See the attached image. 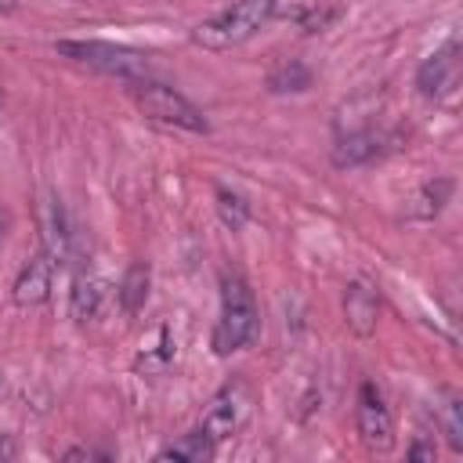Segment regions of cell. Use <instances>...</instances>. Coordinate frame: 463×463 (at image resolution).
Returning a JSON list of instances; mask_svg holds the SVG:
<instances>
[{
	"label": "cell",
	"instance_id": "13",
	"mask_svg": "<svg viewBox=\"0 0 463 463\" xmlns=\"http://www.w3.org/2000/svg\"><path fill=\"white\" fill-rule=\"evenodd\" d=\"M213 452H217V441L203 430H192V434H181L177 441H170L166 449H159L156 459H163V463L166 459H174V463H210Z\"/></svg>",
	"mask_w": 463,
	"mask_h": 463
},
{
	"label": "cell",
	"instance_id": "12",
	"mask_svg": "<svg viewBox=\"0 0 463 463\" xmlns=\"http://www.w3.org/2000/svg\"><path fill=\"white\" fill-rule=\"evenodd\" d=\"M380 152V134L376 130H347L333 145V163L336 166H362Z\"/></svg>",
	"mask_w": 463,
	"mask_h": 463
},
{
	"label": "cell",
	"instance_id": "19",
	"mask_svg": "<svg viewBox=\"0 0 463 463\" xmlns=\"http://www.w3.org/2000/svg\"><path fill=\"white\" fill-rule=\"evenodd\" d=\"M449 192H452V181L449 177H438V181H430V184H423V192H420V217H434L441 206H445V199H449Z\"/></svg>",
	"mask_w": 463,
	"mask_h": 463
},
{
	"label": "cell",
	"instance_id": "6",
	"mask_svg": "<svg viewBox=\"0 0 463 463\" xmlns=\"http://www.w3.org/2000/svg\"><path fill=\"white\" fill-rule=\"evenodd\" d=\"M354 423H358V434L369 449L376 452H387L394 445V420H391V409L380 394V387L373 380H365L358 387V405H354Z\"/></svg>",
	"mask_w": 463,
	"mask_h": 463
},
{
	"label": "cell",
	"instance_id": "10",
	"mask_svg": "<svg viewBox=\"0 0 463 463\" xmlns=\"http://www.w3.org/2000/svg\"><path fill=\"white\" fill-rule=\"evenodd\" d=\"M376 318H380V297H376V289L365 279H354L344 289V322H347V329L358 333V336H369L376 329Z\"/></svg>",
	"mask_w": 463,
	"mask_h": 463
},
{
	"label": "cell",
	"instance_id": "15",
	"mask_svg": "<svg viewBox=\"0 0 463 463\" xmlns=\"http://www.w3.org/2000/svg\"><path fill=\"white\" fill-rule=\"evenodd\" d=\"M148 282H152L148 264H130V268H127V275L119 279V289H116L119 307H123L127 315H134V311L145 307V300H148Z\"/></svg>",
	"mask_w": 463,
	"mask_h": 463
},
{
	"label": "cell",
	"instance_id": "5",
	"mask_svg": "<svg viewBox=\"0 0 463 463\" xmlns=\"http://www.w3.org/2000/svg\"><path fill=\"white\" fill-rule=\"evenodd\" d=\"M250 409H253V391H250L242 380H232V383H224V387L213 394V402L206 405L199 430L210 434L213 441H228V438L239 434V427L250 420Z\"/></svg>",
	"mask_w": 463,
	"mask_h": 463
},
{
	"label": "cell",
	"instance_id": "4",
	"mask_svg": "<svg viewBox=\"0 0 463 463\" xmlns=\"http://www.w3.org/2000/svg\"><path fill=\"white\" fill-rule=\"evenodd\" d=\"M134 105H137V112H141L145 119H152V123L177 127V130H192V134H206V130H210L206 116H203L184 94H177L174 87L141 80V83H134Z\"/></svg>",
	"mask_w": 463,
	"mask_h": 463
},
{
	"label": "cell",
	"instance_id": "8",
	"mask_svg": "<svg viewBox=\"0 0 463 463\" xmlns=\"http://www.w3.org/2000/svg\"><path fill=\"white\" fill-rule=\"evenodd\" d=\"M459 83V43L449 40L441 51H434L420 72H416V87L423 98H445L452 87Z\"/></svg>",
	"mask_w": 463,
	"mask_h": 463
},
{
	"label": "cell",
	"instance_id": "17",
	"mask_svg": "<svg viewBox=\"0 0 463 463\" xmlns=\"http://www.w3.org/2000/svg\"><path fill=\"white\" fill-rule=\"evenodd\" d=\"M268 87H271L275 94H282V90H307V87H311V69L300 65V61L282 65V69H275V72L268 76Z\"/></svg>",
	"mask_w": 463,
	"mask_h": 463
},
{
	"label": "cell",
	"instance_id": "7",
	"mask_svg": "<svg viewBox=\"0 0 463 463\" xmlns=\"http://www.w3.org/2000/svg\"><path fill=\"white\" fill-rule=\"evenodd\" d=\"M36 221H40V235H43V253L54 264H65L72 253V232H69V217L65 206L54 192H43L36 203Z\"/></svg>",
	"mask_w": 463,
	"mask_h": 463
},
{
	"label": "cell",
	"instance_id": "14",
	"mask_svg": "<svg viewBox=\"0 0 463 463\" xmlns=\"http://www.w3.org/2000/svg\"><path fill=\"white\" fill-rule=\"evenodd\" d=\"M170 362H174V340H170V329L159 326V329L141 344V351H137V358H134V369L145 373V376H156V373H163Z\"/></svg>",
	"mask_w": 463,
	"mask_h": 463
},
{
	"label": "cell",
	"instance_id": "1",
	"mask_svg": "<svg viewBox=\"0 0 463 463\" xmlns=\"http://www.w3.org/2000/svg\"><path fill=\"white\" fill-rule=\"evenodd\" d=\"M279 11V0H235L232 7L217 11L213 18H206L203 25L192 29V40L206 51H232L239 43H246L250 36H257Z\"/></svg>",
	"mask_w": 463,
	"mask_h": 463
},
{
	"label": "cell",
	"instance_id": "3",
	"mask_svg": "<svg viewBox=\"0 0 463 463\" xmlns=\"http://www.w3.org/2000/svg\"><path fill=\"white\" fill-rule=\"evenodd\" d=\"M58 54L80 61V65H90L105 76H119L127 83H141L148 80V54L134 51V47H119V43H105V40H61L54 43Z\"/></svg>",
	"mask_w": 463,
	"mask_h": 463
},
{
	"label": "cell",
	"instance_id": "9",
	"mask_svg": "<svg viewBox=\"0 0 463 463\" xmlns=\"http://www.w3.org/2000/svg\"><path fill=\"white\" fill-rule=\"evenodd\" d=\"M54 268H58V264H54L47 253H36V257H29V260L22 264V271H18L14 286H11V297H14V304H18V307H36V304H43V300L51 297Z\"/></svg>",
	"mask_w": 463,
	"mask_h": 463
},
{
	"label": "cell",
	"instance_id": "20",
	"mask_svg": "<svg viewBox=\"0 0 463 463\" xmlns=\"http://www.w3.org/2000/svg\"><path fill=\"white\" fill-rule=\"evenodd\" d=\"M409 456H412V459H434V445H423V441H416V445L409 449Z\"/></svg>",
	"mask_w": 463,
	"mask_h": 463
},
{
	"label": "cell",
	"instance_id": "22",
	"mask_svg": "<svg viewBox=\"0 0 463 463\" xmlns=\"http://www.w3.org/2000/svg\"><path fill=\"white\" fill-rule=\"evenodd\" d=\"M4 235H7V213L0 210V242H4Z\"/></svg>",
	"mask_w": 463,
	"mask_h": 463
},
{
	"label": "cell",
	"instance_id": "21",
	"mask_svg": "<svg viewBox=\"0 0 463 463\" xmlns=\"http://www.w3.org/2000/svg\"><path fill=\"white\" fill-rule=\"evenodd\" d=\"M18 7V0H0V14H7V11H14Z\"/></svg>",
	"mask_w": 463,
	"mask_h": 463
},
{
	"label": "cell",
	"instance_id": "2",
	"mask_svg": "<svg viewBox=\"0 0 463 463\" xmlns=\"http://www.w3.org/2000/svg\"><path fill=\"white\" fill-rule=\"evenodd\" d=\"M257 333V300L250 282L239 271H224L221 279V318L213 326V351L232 354L242 351Z\"/></svg>",
	"mask_w": 463,
	"mask_h": 463
},
{
	"label": "cell",
	"instance_id": "16",
	"mask_svg": "<svg viewBox=\"0 0 463 463\" xmlns=\"http://www.w3.org/2000/svg\"><path fill=\"white\" fill-rule=\"evenodd\" d=\"M441 427H445L449 449H452V452H463V402H459L456 391L445 394V405H441Z\"/></svg>",
	"mask_w": 463,
	"mask_h": 463
},
{
	"label": "cell",
	"instance_id": "11",
	"mask_svg": "<svg viewBox=\"0 0 463 463\" xmlns=\"http://www.w3.org/2000/svg\"><path fill=\"white\" fill-rule=\"evenodd\" d=\"M101 304H105V282L98 275H76L72 282V293H69V311L80 326L94 322L101 315Z\"/></svg>",
	"mask_w": 463,
	"mask_h": 463
},
{
	"label": "cell",
	"instance_id": "18",
	"mask_svg": "<svg viewBox=\"0 0 463 463\" xmlns=\"http://www.w3.org/2000/svg\"><path fill=\"white\" fill-rule=\"evenodd\" d=\"M217 210H221V221L232 232H239L246 224V217H250V203L239 192H232V188H217Z\"/></svg>",
	"mask_w": 463,
	"mask_h": 463
}]
</instances>
